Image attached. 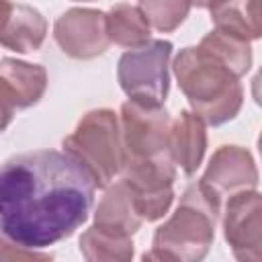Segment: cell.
I'll return each instance as SVG.
<instances>
[{
	"mask_svg": "<svg viewBox=\"0 0 262 262\" xmlns=\"http://www.w3.org/2000/svg\"><path fill=\"white\" fill-rule=\"evenodd\" d=\"M90 174L66 151L37 149L0 164V233L29 250L70 237L94 203Z\"/></svg>",
	"mask_w": 262,
	"mask_h": 262,
	"instance_id": "obj_1",
	"label": "cell"
},
{
	"mask_svg": "<svg viewBox=\"0 0 262 262\" xmlns=\"http://www.w3.org/2000/svg\"><path fill=\"white\" fill-rule=\"evenodd\" d=\"M172 70L192 113L205 125L219 127L242 111L244 88L239 78L201 45L180 49Z\"/></svg>",
	"mask_w": 262,
	"mask_h": 262,
	"instance_id": "obj_2",
	"label": "cell"
},
{
	"mask_svg": "<svg viewBox=\"0 0 262 262\" xmlns=\"http://www.w3.org/2000/svg\"><path fill=\"white\" fill-rule=\"evenodd\" d=\"M221 215V201L211 196L199 182L186 186L176 211L156 229L151 250L143 260H203L215 239V225Z\"/></svg>",
	"mask_w": 262,
	"mask_h": 262,
	"instance_id": "obj_3",
	"label": "cell"
},
{
	"mask_svg": "<svg viewBox=\"0 0 262 262\" xmlns=\"http://www.w3.org/2000/svg\"><path fill=\"white\" fill-rule=\"evenodd\" d=\"M63 151L90 174L94 186L106 188L119 178L125 162L117 113L111 108L88 111L63 139Z\"/></svg>",
	"mask_w": 262,
	"mask_h": 262,
	"instance_id": "obj_4",
	"label": "cell"
},
{
	"mask_svg": "<svg viewBox=\"0 0 262 262\" xmlns=\"http://www.w3.org/2000/svg\"><path fill=\"white\" fill-rule=\"evenodd\" d=\"M174 45L164 39H149L145 45L125 51L117 63L121 90L139 104L162 106L170 90V57Z\"/></svg>",
	"mask_w": 262,
	"mask_h": 262,
	"instance_id": "obj_5",
	"label": "cell"
},
{
	"mask_svg": "<svg viewBox=\"0 0 262 262\" xmlns=\"http://www.w3.org/2000/svg\"><path fill=\"white\" fill-rule=\"evenodd\" d=\"M121 143L125 164L172 162L170 127L172 119L164 106H147L135 100L121 104Z\"/></svg>",
	"mask_w": 262,
	"mask_h": 262,
	"instance_id": "obj_6",
	"label": "cell"
},
{
	"mask_svg": "<svg viewBox=\"0 0 262 262\" xmlns=\"http://www.w3.org/2000/svg\"><path fill=\"white\" fill-rule=\"evenodd\" d=\"M223 237L233 256L242 262H260L262 258V196L254 190H242L227 196L223 209Z\"/></svg>",
	"mask_w": 262,
	"mask_h": 262,
	"instance_id": "obj_7",
	"label": "cell"
},
{
	"mask_svg": "<svg viewBox=\"0 0 262 262\" xmlns=\"http://www.w3.org/2000/svg\"><path fill=\"white\" fill-rule=\"evenodd\" d=\"M53 39L59 49L74 59H94L102 55L111 45L104 12L96 8L66 10L53 25Z\"/></svg>",
	"mask_w": 262,
	"mask_h": 262,
	"instance_id": "obj_8",
	"label": "cell"
},
{
	"mask_svg": "<svg viewBox=\"0 0 262 262\" xmlns=\"http://www.w3.org/2000/svg\"><path fill=\"white\" fill-rule=\"evenodd\" d=\"M199 184L223 203L225 196L242 190H254L258 186V168L246 147L221 145L211 156Z\"/></svg>",
	"mask_w": 262,
	"mask_h": 262,
	"instance_id": "obj_9",
	"label": "cell"
},
{
	"mask_svg": "<svg viewBox=\"0 0 262 262\" xmlns=\"http://www.w3.org/2000/svg\"><path fill=\"white\" fill-rule=\"evenodd\" d=\"M207 149L205 121L192 111H180L170 127V156L172 162L186 174L192 176L203 164Z\"/></svg>",
	"mask_w": 262,
	"mask_h": 262,
	"instance_id": "obj_10",
	"label": "cell"
},
{
	"mask_svg": "<svg viewBox=\"0 0 262 262\" xmlns=\"http://www.w3.org/2000/svg\"><path fill=\"white\" fill-rule=\"evenodd\" d=\"M141 223L143 221L135 209V203L127 184L121 178H117L113 186L111 184L106 186V192L98 201V207L94 211V225L133 237V233H137Z\"/></svg>",
	"mask_w": 262,
	"mask_h": 262,
	"instance_id": "obj_11",
	"label": "cell"
},
{
	"mask_svg": "<svg viewBox=\"0 0 262 262\" xmlns=\"http://www.w3.org/2000/svg\"><path fill=\"white\" fill-rule=\"evenodd\" d=\"M45 35H47L45 16L33 6L14 4L10 16L0 29V45L16 53H31L43 45Z\"/></svg>",
	"mask_w": 262,
	"mask_h": 262,
	"instance_id": "obj_12",
	"label": "cell"
},
{
	"mask_svg": "<svg viewBox=\"0 0 262 262\" xmlns=\"http://www.w3.org/2000/svg\"><path fill=\"white\" fill-rule=\"evenodd\" d=\"M0 78L8 86L16 108L35 106L47 90L45 68L39 63H29V61L16 59V57L0 59Z\"/></svg>",
	"mask_w": 262,
	"mask_h": 262,
	"instance_id": "obj_13",
	"label": "cell"
},
{
	"mask_svg": "<svg viewBox=\"0 0 262 262\" xmlns=\"http://www.w3.org/2000/svg\"><path fill=\"white\" fill-rule=\"evenodd\" d=\"M211 20L219 31L235 35L248 43L256 41L262 35L260 0H221L211 8Z\"/></svg>",
	"mask_w": 262,
	"mask_h": 262,
	"instance_id": "obj_14",
	"label": "cell"
},
{
	"mask_svg": "<svg viewBox=\"0 0 262 262\" xmlns=\"http://www.w3.org/2000/svg\"><path fill=\"white\" fill-rule=\"evenodd\" d=\"M104 27L111 43L135 49L145 45L151 39V27L143 12L131 4H115L108 12H104Z\"/></svg>",
	"mask_w": 262,
	"mask_h": 262,
	"instance_id": "obj_15",
	"label": "cell"
},
{
	"mask_svg": "<svg viewBox=\"0 0 262 262\" xmlns=\"http://www.w3.org/2000/svg\"><path fill=\"white\" fill-rule=\"evenodd\" d=\"M80 254L88 262H127L135 254L133 237L102 229L92 223L80 235Z\"/></svg>",
	"mask_w": 262,
	"mask_h": 262,
	"instance_id": "obj_16",
	"label": "cell"
},
{
	"mask_svg": "<svg viewBox=\"0 0 262 262\" xmlns=\"http://www.w3.org/2000/svg\"><path fill=\"white\" fill-rule=\"evenodd\" d=\"M203 49H207L209 53H213L217 59H221L237 78L246 76L252 68V47L248 41L229 35L225 31L213 29L211 33H207L201 43Z\"/></svg>",
	"mask_w": 262,
	"mask_h": 262,
	"instance_id": "obj_17",
	"label": "cell"
},
{
	"mask_svg": "<svg viewBox=\"0 0 262 262\" xmlns=\"http://www.w3.org/2000/svg\"><path fill=\"white\" fill-rule=\"evenodd\" d=\"M149 27L160 33L176 31L190 12V0H137Z\"/></svg>",
	"mask_w": 262,
	"mask_h": 262,
	"instance_id": "obj_18",
	"label": "cell"
},
{
	"mask_svg": "<svg viewBox=\"0 0 262 262\" xmlns=\"http://www.w3.org/2000/svg\"><path fill=\"white\" fill-rule=\"evenodd\" d=\"M49 258H51V254H47V252L23 248V246L14 244L12 239H8L6 235H0V262H4V260H49Z\"/></svg>",
	"mask_w": 262,
	"mask_h": 262,
	"instance_id": "obj_19",
	"label": "cell"
},
{
	"mask_svg": "<svg viewBox=\"0 0 262 262\" xmlns=\"http://www.w3.org/2000/svg\"><path fill=\"white\" fill-rule=\"evenodd\" d=\"M14 98L8 90V86L4 84V80L0 78V133L12 123V117H14Z\"/></svg>",
	"mask_w": 262,
	"mask_h": 262,
	"instance_id": "obj_20",
	"label": "cell"
},
{
	"mask_svg": "<svg viewBox=\"0 0 262 262\" xmlns=\"http://www.w3.org/2000/svg\"><path fill=\"white\" fill-rule=\"evenodd\" d=\"M12 2L10 0H0V29L4 27V23H6V18L10 16V12H12Z\"/></svg>",
	"mask_w": 262,
	"mask_h": 262,
	"instance_id": "obj_21",
	"label": "cell"
},
{
	"mask_svg": "<svg viewBox=\"0 0 262 262\" xmlns=\"http://www.w3.org/2000/svg\"><path fill=\"white\" fill-rule=\"evenodd\" d=\"M221 0H190V4L192 6H196V8H213V6H217Z\"/></svg>",
	"mask_w": 262,
	"mask_h": 262,
	"instance_id": "obj_22",
	"label": "cell"
},
{
	"mask_svg": "<svg viewBox=\"0 0 262 262\" xmlns=\"http://www.w3.org/2000/svg\"><path fill=\"white\" fill-rule=\"evenodd\" d=\"M74 2H92V0H74Z\"/></svg>",
	"mask_w": 262,
	"mask_h": 262,
	"instance_id": "obj_23",
	"label": "cell"
}]
</instances>
